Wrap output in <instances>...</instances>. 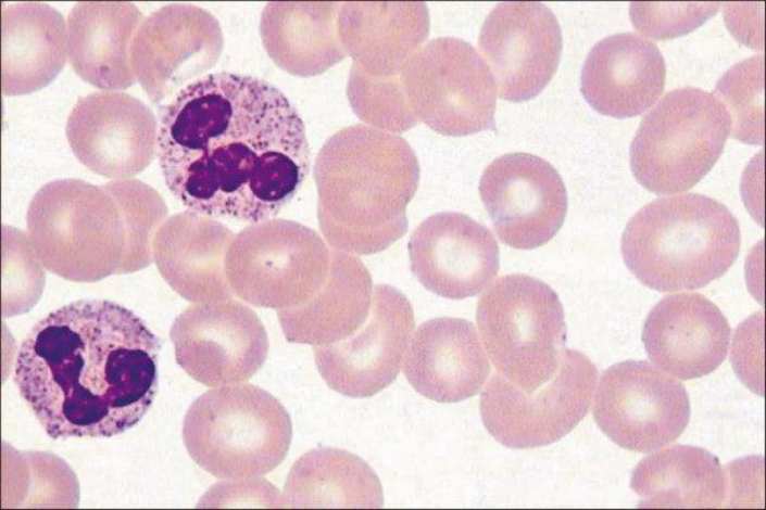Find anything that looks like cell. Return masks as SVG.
Segmentation results:
<instances>
[{
  "label": "cell",
  "mask_w": 766,
  "mask_h": 510,
  "mask_svg": "<svg viewBox=\"0 0 766 510\" xmlns=\"http://www.w3.org/2000/svg\"><path fill=\"white\" fill-rule=\"evenodd\" d=\"M476 321L498 373L522 391L538 388L558 370L564 309L543 281L520 273L497 279L477 303Z\"/></svg>",
  "instance_id": "cell-7"
},
{
  "label": "cell",
  "mask_w": 766,
  "mask_h": 510,
  "mask_svg": "<svg viewBox=\"0 0 766 510\" xmlns=\"http://www.w3.org/2000/svg\"><path fill=\"white\" fill-rule=\"evenodd\" d=\"M331 251L311 228L286 219L252 224L237 233L226 256L234 294L263 308L285 309L324 284Z\"/></svg>",
  "instance_id": "cell-9"
},
{
  "label": "cell",
  "mask_w": 766,
  "mask_h": 510,
  "mask_svg": "<svg viewBox=\"0 0 766 510\" xmlns=\"http://www.w3.org/2000/svg\"><path fill=\"white\" fill-rule=\"evenodd\" d=\"M3 316L22 314L38 301L43 285L42 265L26 233L3 226Z\"/></svg>",
  "instance_id": "cell-33"
},
{
  "label": "cell",
  "mask_w": 766,
  "mask_h": 510,
  "mask_svg": "<svg viewBox=\"0 0 766 510\" xmlns=\"http://www.w3.org/2000/svg\"><path fill=\"white\" fill-rule=\"evenodd\" d=\"M290 417L267 391L249 383L209 390L189 407L183 439L191 459L217 479H255L285 459Z\"/></svg>",
  "instance_id": "cell-6"
},
{
  "label": "cell",
  "mask_w": 766,
  "mask_h": 510,
  "mask_svg": "<svg viewBox=\"0 0 766 510\" xmlns=\"http://www.w3.org/2000/svg\"><path fill=\"white\" fill-rule=\"evenodd\" d=\"M479 195L502 243L531 250L548 243L562 227L567 192L557 170L530 153L493 160L479 181Z\"/></svg>",
  "instance_id": "cell-15"
},
{
  "label": "cell",
  "mask_w": 766,
  "mask_h": 510,
  "mask_svg": "<svg viewBox=\"0 0 766 510\" xmlns=\"http://www.w3.org/2000/svg\"><path fill=\"white\" fill-rule=\"evenodd\" d=\"M208 495L210 498L208 501L215 500L211 506L284 507L277 489L266 480L260 479L229 480V482L216 484Z\"/></svg>",
  "instance_id": "cell-35"
},
{
  "label": "cell",
  "mask_w": 766,
  "mask_h": 510,
  "mask_svg": "<svg viewBox=\"0 0 766 510\" xmlns=\"http://www.w3.org/2000/svg\"><path fill=\"white\" fill-rule=\"evenodd\" d=\"M341 5L332 3H268L261 17V36L278 66L293 75L322 74L341 61L347 51L337 17Z\"/></svg>",
  "instance_id": "cell-28"
},
{
  "label": "cell",
  "mask_w": 766,
  "mask_h": 510,
  "mask_svg": "<svg viewBox=\"0 0 766 510\" xmlns=\"http://www.w3.org/2000/svg\"><path fill=\"white\" fill-rule=\"evenodd\" d=\"M763 56L738 63L718 81L715 98L730 117V135L746 143L763 142Z\"/></svg>",
  "instance_id": "cell-32"
},
{
  "label": "cell",
  "mask_w": 766,
  "mask_h": 510,
  "mask_svg": "<svg viewBox=\"0 0 766 510\" xmlns=\"http://www.w3.org/2000/svg\"><path fill=\"white\" fill-rule=\"evenodd\" d=\"M731 330L720 309L700 293L661 299L649 313L642 342L649 358L680 380L702 378L725 360Z\"/></svg>",
  "instance_id": "cell-20"
},
{
  "label": "cell",
  "mask_w": 766,
  "mask_h": 510,
  "mask_svg": "<svg viewBox=\"0 0 766 510\" xmlns=\"http://www.w3.org/2000/svg\"><path fill=\"white\" fill-rule=\"evenodd\" d=\"M736 217L702 194L658 197L639 209L621 235L630 272L660 292L700 289L720 278L740 251Z\"/></svg>",
  "instance_id": "cell-4"
},
{
  "label": "cell",
  "mask_w": 766,
  "mask_h": 510,
  "mask_svg": "<svg viewBox=\"0 0 766 510\" xmlns=\"http://www.w3.org/2000/svg\"><path fill=\"white\" fill-rule=\"evenodd\" d=\"M284 506L380 508L382 487L374 470L349 451L319 447L302 455L287 476Z\"/></svg>",
  "instance_id": "cell-30"
},
{
  "label": "cell",
  "mask_w": 766,
  "mask_h": 510,
  "mask_svg": "<svg viewBox=\"0 0 766 510\" xmlns=\"http://www.w3.org/2000/svg\"><path fill=\"white\" fill-rule=\"evenodd\" d=\"M314 179L318 226L335 250L371 255L406 233L419 164L400 136L363 124L342 128L318 151Z\"/></svg>",
  "instance_id": "cell-3"
},
{
  "label": "cell",
  "mask_w": 766,
  "mask_h": 510,
  "mask_svg": "<svg viewBox=\"0 0 766 510\" xmlns=\"http://www.w3.org/2000/svg\"><path fill=\"white\" fill-rule=\"evenodd\" d=\"M27 235L42 266L66 280L126 273L127 233L110 191L78 179L53 180L34 195Z\"/></svg>",
  "instance_id": "cell-5"
},
{
  "label": "cell",
  "mask_w": 766,
  "mask_h": 510,
  "mask_svg": "<svg viewBox=\"0 0 766 510\" xmlns=\"http://www.w3.org/2000/svg\"><path fill=\"white\" fill-rule=\"evenodd\" d=\"M598 370L582 353L565 348L558 370L538 388L524 392L495 372L480 398L485 428L508 448L550 445L587 415Z\"/></svg>",
  "instance_id": "cell-11"
},
{
  "label": "cell",
  "mask_w": 766,
  "mask_h": 510,
  "mask_svg": "<svg viewBox=\"0 0 766 510\" xmlns=\"http://www.w3.org/2000/svg\"><path fill=\"white\" fill-rule=\"evenodd\" d=\"M1 31L4 95L38 91L63 69L67 55V26L55 8L41 2L5 5Z\"/></svg>",
  "instance_id": "cell-27"
},
{
  "label": "cell",
  "mask_w": 766,
  "mask_h": 510,
  "mask_svg": "<svg viewBox=\"0 0 766 510\" xmlns=\"http://www.w3.org/2000/svg\"><path fill=\"white\" fill-rule=\"evenodd\" d=\"M411 269L430 292L464 299L495 278L500 251L492 232L469 216L441 212L427 217L409 241Z\"/></svg>",
  "instance_id": "cell-19"
},
{
  "label": "cell",
  "mask_w": 766,
  "mask_h": 510,
  "mask_svg": "<svg viewBox=\"0 0 766 510\" xmlns=\"http://www.w3.org/2000/svg\"><path fill=\"white\" fill-rule=\"evenodd\" d=\"M490 371L474 324L452 317L423 322L412 334L403 366L418 394L445 404L476 395Z\"/></svg>",
  "instance_id": "cell-21"
},
{
  "label": "cell",
  "mask_w": 766,
  "mask_h": 510,
  "mask_svg": "<svg viewBox=\"0 0 766 510\" xmlns=\"http://www.w3.org/2000/svg\"><path fill=\"white\" fill-rule=\"evenodd\" d=\"M159 163L189 211L256 224L275 217L311 168L305 126L261 78L221 72L183 87L160 110Z\"/></svg>",
  "instance_id": "cell-1"
},
{
  "label": "cell",
  "mask_w": 766,
  "mask_h": 510,
  "mask_svg": "<svg viewBox=\"0 0 766 510\" xmlns=\"http://www.w3.org/2000/svg\"><path fill=\"white\" fill-rule=\"evenodd\" d=\"M717 2H633L630 16L635 27L655 39L687 34L716 13Z\"/></svg>",
  "instance_id": "cell-34"
},
{
  "label": "cell",
  "mask_w": 766,
  "mask_h": 510,
  "mask_svg": "<svg viewBox=\"0 0 766 510\" xmlns=\"http://www.w3.org/2000/svg\"><path fill=\"white\" fill-rule=\"evenodd\" d=\"M143 21L130 2H78L67 15V54L76 74L96 88L123 90L136 82L131 44Z\"/></svg>",
  "instance_id": "cell-25"
},
{
  "label": "cell",
  "mask_w": 766,
  "mask_h": 510,
  "mask_svg": "<svg viewBox=\"0 0 766 510\" xmlns=\"http://www.w3.org/2000/svg\"><path fill=\"white\" fill-rule=\"evenodd\" d=\"M160 348L130 309L80 299L34 324L18 348L14 382L50 437H111L152 406Z\"/></svg>",
  "instance_id": "cell-2"
},
{
  "label": "cell",
  "mask_w": 766,
  "mask_h": 510,
  "mask_svg": "<svg viewBox=\"0 0 766 510\" xmlns=\"http://www.w3.org/2000/svg\"><path fill=\"white\" fill-rule=\"evenodd\" d=\"M154 114L126 92L97 91L77 100L65 132L77 160L113 180L130 179L152 162L158 149Z\"/></svg>",
  "instance_id": "cell-17"
},
{
  "label": "cell",
  "mask_w": 766,
  "mask_h": 510,
  "mask_svg": "<svg viewBox=\"0 0 766 510\" xmlns=\"http://www.w3.org/2000/svg\"><path fill=\"white\" fill-rule=\"evenodd\" d=\"M401 85L416 119L438 133L462 137L495 128L492 75L465 40H429L405 65Z\"/></svg>",
  "instance_id": "cell-10"
},
{
  "label": "cell",
  "mask_w": 766,
  "mask_h": 510,
  "mask_svg": "<svg viewBox=\"0 0 766 510\" xmlns=\"http://www.w3.org/2000/svg\"><path fill=\"white\" fill-rule=\"evenodd\" d=\"M478 44L499 95L523 102L552 79L563 38L556 16L543 3L502 2L486 17Z\"/></svg>",
  "instance_id": "cell-16"
},
{
  "label": "cell",
  "mask_w": 766,
  "mask_h": 510,
  "mask_svg": "<svg viewBox=\"0 0 766 510\" xmlns=\"http://www.w3.org/2000/svg\"><path fill=\"white\" fill-rule=\"evenodd\" d=\"M235 238L224 224L196 212L171 216L153 240L152 254L166 283L193 303L231 298L226 256Z\"/></svg>",
  "instance_id": "cell-24"
},
{
  "label": "cell",
  "mask_w": 766,
  "mask_h": 510,
  "mask_svg": "<svg viewBox=\"0 0 766 510\" xmlns=\"http://www.w3.org/2000/svg\"><path fill=\"white\" fill-rule=\"evenodd\" d=\"M730 485L714 455L686 445L645 457L630 479L642 508H718L728 499Z\"/></svg>",
  "instance_id": "cell-29"
},
{
  "label": "cell",
  "mask_w": 766,
  "mask_h": 510,
  "mask_svg": "<svg viewBox=\"0 0 766 510\" xmlns=\"http://www.w3.org/2000/svg\"><path fill=\"white\" fill-rule=\"evenodd\" d=\"M666 68L656 44L636 33L598 41L582 66L580 90L599 113L633 117L648 110L664 89Z\"/></svg>",
  "instance_id": "cell-22"
},
{
  "label": "cell",
  "mask_w": 766,
  "mask_h": 510,
  "mask_svg": "<svg viewBox=\"0 0 766 510\" xmlns=\"http://www.w3.org/2000/svg\"><path fill=\"white\" fill-rule=\"evenodd\" d=\"M593 418L616 445L650 452L682 434L690 403L683 384L661 369L644 360H626L601 375Z\"/></svg>",
  "instance_id": "cell-12"
},
{
  "label": "cell",
  "mask_w": 766,
  "mask_h": 510,
  "mask_svg": "<svg viewBox=\"0 0 766 510\" xmlns=\"http://www.w3.org/2000/svg\"><path fill=\"white\" fill-rule=\"evenodd\" d=\"M730 126L714 94L691 86L667 92L642 118L631 141L635 178L656 194L689 190L719 158Z\"/></svg>",
  "instance_id": "cell-8"
},
{
  "label": "cell",
  "mask_w": 766,
  "mask_h": 510,
  "mask_svg": "<svg viewBox=\"0 0 766 510\" xmlns=\"http://www.w3.org/2000/svg\"><path fill=\"white\" fill-rule=\"evenodd\" d=\"M222 49V30L212 14L196 5L167 4L140 24L131 64L147 95L160 103L212 67Z\"/></svg>",
  "instance_id": "cell-18"
},
{
  "label": "cell",
  "mask_w": 766,
  "mask_h": 510,
  "mask_svg": "<svg viewBox=\"0 0 766 510\" xmlns=\"http://www.w3.org/2000/svg\"><path fill=\"white\" fill-rule=\"evenodd\" d=\"M171 340L177 364L206 386L249 380L268 354V337L258 315L235 299L196 303L174 320Z\"/></svg>",
  "instance_id": "cell-13"
},
{
  "label": "cell",
  "mask_w": 766,
  "mask_h": 510,
  "mask_svg": "<svg viewBox=\"0 0 766 510\" xmlns=\"http://www.w3.org/2000/svg\"><path fill=\"white\" fill-rule=\"evenodd\" d=\"M114 196L127 233L126 273L140 270L153 260L152 245L166 220L168 209L162 196L137 179L103 183Z\"/></svg>",
  "instance_id": "cell-31"
},
{
  "label": "cell",
  "mask_w": 766,
  "mask_h": 510,
  "mask_svg": "<svg viewBox=\"0 0 766 510\" xmlns=\"http://www.w3.org/2000/svg\"><path fill=\"white\" fill-rule=\"evenodd\" d=\"M415 326L407 297L388 284L373 290L365 322L350 336L315 346V364L326 384L353 398L371 397L398 377Z\"/></svg>",
  "instance_id": "cell-14"
},
{
  "label": "cell",
  "mask_w": 766,
  "mask_h": 510,
  "mask_svg": "<svg viewBox=\"0 0 766 510\" xmlns=\"http://www.w3.org/2000/svg\"><path fill=\"white\" fill-rule=\"evenodd\" d=\"M338 26L351 74L377 81L401 79L410 59L429 34L423 2H350L341 5Z\"/></svg>",
  "instance_id": "cell-23"
},
{
  "label": "cell",
  "mask_w": 766,
  "mask_h": 510,
  "mask_svg": "<svg viewBox=\"0 0 766 510\" xmlns=\"http://www.w3.org/2000/svg\"><path fill=\"white\" fill-rule=\"evenodd\" d=\"M373 298L372 277L353 254L331 251L328 276L306 302L277 311L289 342L324 346L347 339L368 317Z\"/></svg>",
  "instance_id": "cell-26"
}]
</instances>
